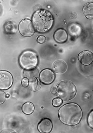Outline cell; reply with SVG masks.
<instances>
[{
	"instance_id": "cell-1",
	"label": "cell",
	"mask_w": 93,
	"mask_h": 133,
	"mask_svg": "<svg viewBox=\"0 0 93 133\" xmlns=\"http://www.w3.org/2000/svg\"><path fill=\"white\" fill-rule=\"evenodd\" d=\"M59 118L66 125H76L82 117V111L79 106L76 103L65 104L59 110Z\"/></svg>"
},
{
	"instance_id": "cell-2",
	"label": "cell",
	"mask_w": 93,
	"mask_h": 133,
	"mask_svg": "<svg viewBox=\"0 0 93 133\" xmlns=\"http://www.w3.org/2000/svg\"><path fill=\"white\" fill-rule=\"evenodd\" d=\"M32 23L38 32L45 33L51 29L54 19L50 12L45 10H39L32 16Z\"/></svg>"
},
{
	"instance_id": "cell-3",
	"label": "cell",
	"mask_w": 93,
	"mask_h": 133,
	"mask_svg": "<svg viewBox=\"0 0 93 133\" xmlns=\"http://www.w3.org/2000/svg\"><path fill=\"white\" fill-rule=\"evenodd\" d=\"M77 93L74 84L69 81H63L59 83L56 89V95L63 101H69L74 98Z\"/></svg>"
},
{
	"instance_id": "cell-4",
	"label": "cell",
	"mask_w": 93,
	"mask_h": 133,
	"mask_svg": "<svg viewBox=\"0 0 93 133\" xmlns=\"http://www.w3.org/2000/svg\"><path fill=\"white\" fill-rule=\"evenodd\" d=\"M19 64L24 69L30 70L34 69L38 64L37 54L32 50L23 52L19 57Z\"/></svg>"
},
{
	"instance_id": "cell-5",
	"label": "cell",
	"mask_w": 93,
	"mask_h": 133,
	"mask_svg": "<svg viewBox=\"0 0 93 133\" xmlns=\"http://www.w3.org/2000/svg\"><path fill=\"white\" fill-rule=\"evenodd\" d=\"M19 30L20 33L24 37H29L34 34L36 29L32 21L28 19H24L19 23Z\"/></svg>"
},
{
	"instance_id": "cell-6",
	"label": "cell",
	"mask_w": 93,
	"mask_h": 133,
	"mask_svg": "<svg viewBox=\"0 0 93 133\" xmlns=\"http://www.w3.org/2000/svg\"><path fill=\"white\" fill-rule=\"evenodd\" d=\"M13 79L11 73L6 71L0 72V89L8 90L13 83Z\"/></svg>"
},
{
	"instance_id": "cell-7",
	"label": "cell",
	"mask_w": 93,
	"mask_h": 133,
	"mask_svg": "<svg viewBox=\"0 0 93 133\" xmlns=\"http://www.w3.org/2000/svg\"><path fill=\"white\" fill-rule=\"evenodd\" d=\"M55 78V75L54 72L48 69L42 70L40 73V81L45 84H49L53 82Z\"/></svg>"
},
{
	"instance_id": "cell-8",
	"label": "cell",
	"mask_w": 93,
	"mask_h": 133,
	"mask_svg": "<svg viewBox=\"0 0 93 133\" xmlns=\"http://www.w3.org/2000/svg\"><path fill=\"white\" fill-rule=\"evenodd\" d=\"M78 60L85 65H89L93 62V54L89 51H84L79 54Z\"/></svg>"
},
{
	"instance_id": "cell-9",
	"label": "cell",
	"mask_w": 93,
	"mask_h": 133,
	"mask_svg": "<svg viewBox=\"0 0 93 133\" xmlns=\"http://www.w3.org/2000/svg\"><path fill=\"white\" fill-rule=\"evenodd\" d=\"M38 129L40 132L48 133L51 132L52 129V123L51 120L48 118L43 119L39 124Z\"/></svg>"
},
{
	"instance_id": "cell-10",
	"label": "cell",
	"mask_w": 93,
	"mask_h": 133,
	"mask_svg": "<svg viewBox=\"0 0 93 133\" xmlns=\"http://www.w3.org/2000/svg\"><path fill=\"white\" fill-rule=\"evenodd\" d=\"M54 38L57 42L63 43L67 39V34L64 29H57L54 33Z\"/></svg>"
},
{
	"instance_id": "cell-11",
	"label": "cell",
	"mask_w": 93,
	"mask_h": 133,
	"mask_svg": "<svg viewBox=\"0 0 93 133\" xmlns=\"http://www.w3.org/2000/svg\"><path fill=\"white\" fill-rule=\"evenodd\" d=\"M53 70L58 74H63L66 71L67 65L65 62L61 60L57 61L53 66Z\"/></svg>"
},
{
	"instance_id": "cell-12",
	"label": "cell",
	"mask_w": 93,
	"mask_h": 133,
	"mask_svg": "<svg viewBox=\"0 0 93 133\" xmlns=\"http://www.w3.org/2000/svg\"><path fill=\"white\" fill-rule=\"evenodd\" d=\"M67 30L70 35L73 37L79 36L82 31V28L77 23H72L67 27Z\"/></svg>"
},
{
	"instance_id": "cell-13",
	"label": "cell",
	"mask_w": 93,
	"mask_h": 133,
	"mask_svg": "<svg viewBox=\"0 0 93 133\" xmlns=\"http://www.w3.org/2000/svg\"><path fill=\"white\" fill-rule=\"evenodd\" d=\"M83 12L88 19H93V3H86L83 9Z\"/></svg>"
},
{
	"instance_id": "cell-14",
	"label": "cell",
	"mask_w": 93,
	"mask_h": 133,
	"mask_svg": "<svg viewBox=\"0 0 93 133\" xmlns=\"http://www.w3.org/2000/svg\"><path fill=\"white\" fill-rule=\"evenodd\" d=\"M40 83L37 78L32 77L29 79L28 87L31 91H35L39 90L40 88Z\"/></svg>"
},
{
	"instance_id": "cell-15",
	"label": "cell",
	"mask_w": 93,
	"mask_h": 133,
	"mask_svg": "<svg viewBox=\"0 0 93 133\" xmlns=\"http://www.w3.org/2000/svg\"><path fill=\"white\" fill-rule=\"evenodd\" d=\"M22 112L26 115L31 114L34 110L33 105L30 102H26L24 103L21 108Z\"/></svg>"
},
{
	"instance_id": "cell-16",
	"label": "cell",
	"mask_w": 93,
	"mask_h": 133,
	"mask_svg": "<svg viewBox=\"0 0 93 133\" xmlns=\"http://www.w3.org/2000/svg\"><path fill=\"white\" fill-rule=\"evenodd\" d=\"M4 30L6 33L13 34L16 32V25H15L11 22H7L4 26Z\"/></svg>"
},
{
	"instance_id": "cell-17",
	"label": "cell",
	"mask_w": 93,
	"mask_h": 133,
	"mask_svg": "<svg viewBox=\"0 0 93 133\" xmlns=\"http://www.w3.org/2000/svg\"><path fill=\"white\" fill-rule=\"evenodd\" d=\"M63 101L61 98H54L52 101V105L55 107H58L60 106L61 104H62Z\"/></svg>"
},
{
	"instance_id": "cell-18",
	"label": "cell",
	"mask_w": 93,
	"mask_h": 133,
	"mask_svg": "<svg viewBox=\"0 0 93 133\" xmlns=\"http://www.w3.org/2000/svg\"><path fill=\"white\" fill-rule=\"evenodd\" d=\"M88 125L92 128H93V110L88 115Z\"/></svg>"
},
{
	"instance_id": "cell-19",
	"label": "cell",
	"mask_w": 93,
	"mask_h": 133,
	"mask_svg": "<svg viewBox=\"0 0 93 133\" xmlns=\"http://www.w3.org/2000/svg\"><path fill=\"white\" fill-rule=\"evenodd\" d=\"M6 99V93L1 90L0 91V104H3L4 102L5 101Z\"/></svg>"
},
{
	"instance_id": "cell-20",
	"label": "cell",
	"mask_w": 93,
	"mask_h": 133,
	"mask_svg": "<svg viewBox=\"0 0 93 133\" xmlns=\"http://www.w3.org/2000/svg\"><path fill=\"white\" fill-rule=\"evenodd\" d=\"M29 83V80H28L27 78L25 77L22 79L21 84L23 87H27V86H28Z\"/></svg>"
},
{
	"instance_id": "cell-21",
	"label": "cell",
	"mask_w": 93,
	"mask_h": 133,
	"mask_svg": "<svg viewBox=\"0 0 93 133\" xmlns=\"http://www.w3.org/2000/svg\"><path fill=\"white\" fill-rule=\"evenodd\" d=\"M46 37L45 36L43 35H40L38 36V37L37 38V41L40 44H42L45 42Z\"/></svg>"
},
{
	"instance_id": "cell-22",
	"label": "cell",
	"mask_w": 93,
	"mask_h": 133,
	"mask_svg": "<svg viewBox=\"0 0 93 133\" xmlns=\"http://www.w3.org/2000/svg\"><path fill=\"white\" fill-rule=\"evenodd\" d=\"M70 16L71 19H77V15L75 12H72L71 14H70Z\"/></svg>"
},
{
	"instance_id": "cell-23",
	"label": "cell",
	"mask_w": 93,
	"mask_h": 133,
	"mask_svg": "<svg viewBox=\"0 0 93 133\" xmlns=\"http://www.w3.org/2000/svg\"><path fill=\"white\" fill-rule=\"evenodd\" d=\"M51 92L53 94H55L56 93V87L55 86H53L51 88Z\"/></svg>"
}]
</instances>
